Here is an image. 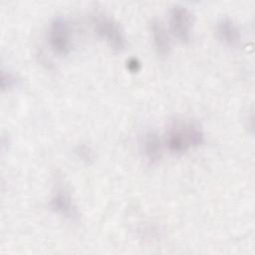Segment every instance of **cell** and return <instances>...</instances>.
Here are the masks:
<instances>
[{
    "label": "cell",
    "instance_id": "6da1fadb",
    "mask_svg": "<svg viewBox=\"0 0 255 255\" xmlns=\"http://www.w3.org/2000/svg\"><path fill=\"white\" fill-rule=\"evenodd\" d=\"M204 141L203 131L192 123H176L170 127L165 138L166 147L175 154H182Z\"/></svg>",
    "mask_w": 255,
    "mask_h": 255
},
{
    "label": "cell",
    "instance_id": "7a4b0ae2",
    "mask_svg": "<svg viewBox=\"0 0 255 255\" xmlns=\"http://www.w3.org/2000/svg\"><path fill=\"white\" fill-rule=\"evenodd\" d=\"M93 24L96 33L100 38L106 41L112 50L116 52L125 50L126 36L124 30L117 21L105 14H98L94 17Z\"/></svg>",
    "mask_w": 255,
    "mask_h": 255
},
{
    "label": "cell",
    "instance_id": "3957f363",
    "mask_svg": "<svg viewBox=\"0 0 255 255\" xmlns=\"http://www.w3.org/2000/svg\"><path fill=\"white\" fill-rule=\"evenodd\" d=\"M48 43L51 50L60 56H66L72 48V33L69 22L63 17L54 18L48 28Z\"/></svg>",
    "mask_w": 255,
    "mask_h": 255
},
{
    "label": "cell",
    "instance_id": "277c9868",
    "mask_svg": "<svg viewBox=\"0 0 255 255\" xmlns=\"http://www.w3.org/2000/svg\"><path fill=\"white\" fill-rule=\"evenodd\" d=\"M193 25L191 11L182 5H175L169 11L170 31L181 43L189 42Z\"/></svg>",
    "mask_w": 255,
    "mask_h": 255
},
{
    "label": "cell",
    "instance_id": "5b68a950",
    "mask_svg": "<svg viewBox=\"0 0 255 255\" xmlns=\"http://www.w3.org/2000/svg\"><path fill=\"white\" fill-rule=\"evenodd\" d=\"M49 206L53 212L70 221L76 222L80 218L78 207L71 193L63 184H57L49 201Z\"/></svg>",
    "mask_w": 255,
    "mask_h": 255
},
{
    "label": "cell",
    "instance_id": "8992f818",
    "mask_svg": "<svg viewBox=\"0 0 255 255\" xmlns=\"http://www.w3.org/2000/svg\"><path fill=\"white\" fill-rule=\"evenodd\" d=\"M218 39L229 48H237L240 45L242 36L237 24L228 17H222L216 24Z\"/></svg>",
    "mask_w": 255,
    "mask_h": 255
},
{
    "label": "cell",
    "instance_id": "52a82bcc",
    "mask_svg": "<svg viewBox=\"0 0 255 255\" xmlns=\"http://www.w3.org/2000/svg\"><path fill=\"white\" fill-rule=\"evenodd\" d=\"M149 31L156 53L161 57L169 55L171 51V42L162 23L157 19H152L149 23Z\"/></svg>",
    "mask_w": 255,
    "mask_h": 255
},
{
    "label": "cell",
    "instance_id": "ba28073f",
    "mask_svg": "<svg viewBox=\"0 0 255 255\" xmlns=\"http://www.w3.org/2000/svg\"><path fill=\"white\" fill-rule=\"evenodd\" d=\"M143 156L150 163L157 162L162 156V143L158 134L152 130L145 132L140 141Z\"/></svg>",
    "mask_w": 255,
    "mask_h": 255
},
{
    "label": "cell",
    "instance_id": "9c48e42d",
    "mask_svg": "<svg viewBox=\"0 0 255 255\" xmlns=\"http://www.w3.org/2000/svg\"><path fill=\"white\" fill-rule=\"evenodd\" d=\"M75 153L81 160H83L86 163H90L95 160V152L94 150L86 144H80L75 148Z\"/></svg>",
    "mask_w": 255,
    "mask_h": 255
},
{
    "label": "cell",
    "instance_id": "30bf717a",
    "mask_svg": "<svg viewBox=\"0 0 255 255\" xmlns=\"http://www.w3.org/2000/svg\"><path fill=\"white\" fill-rule=\"evenodd\" d=\"M1 89L3 91L5 90H10L14 88L17 85V78L15 77L14 74L11 72H6L2 70L1 72Z\"/></svg>",
    "mask_w": 255,
    "mask_h": 255
},
{
    "label": "cell",
    "instance_id": "8fae6325",
    "mask_svg": "<svg viewBox=\"0 0 255 255\" xmlns=\"http://www.w3.org/2000/svg\"><path fill=\"white\" fill-rule=\"evenodd\" d=\"M127 67L131 73H136L140 69V63L135 58H131L127 62Z\"/></svg>",
    "mask_w": 255,
    "mask_h": 255
}]
</instances>
